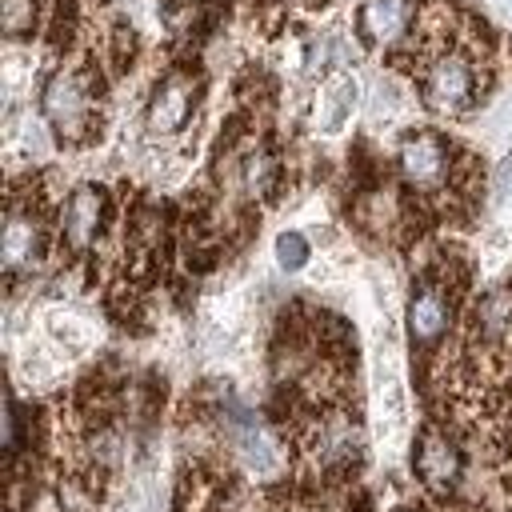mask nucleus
<instances>
[{"mask_svg": "<svg viewBox=\"0 0 512 512\" xmlns=\"http://www.w3.org/2000/svg\"><path fill=\"white\" fill-rule=\"evenodd\" d=\"M88 0H52V20H48V44L56 52H68L84 28Z\"/></svg>", "mask_w": 512, "mask_h": 512, "instance_id": "10", "label": "nucleus"}, {"mask_svg": "<svg viewBox=\"0 0 512 512\" xmlns=\"http://www.w3.org/2000/svg\"><path fill=\"white\" fill-rule=\"evenodd\" d=\"M112 224V196L104 184H76L56 212V240L68 256H92Z\"/></svg>", "mask_w": 512, "mask_h": 512, "instance_id": "6", "label": "nucleus"}, {"mask_svg": "<svg viewBox=\"0 0 512 512\" xmlns=\"http://www.w3.org/2000/svg\"><path fill=\"white\" fill-rule=\"evenodd\" d=\"M416 472L432 492H448L460 480V452L452 444L448 432L440 428H424L420 448H416Z\"/></svg>", "mask_w": 512, "mask_h": 512, "instance_id": "9", "label": "nucleus"}, {"mask_svg": "<svg viewBox=\"0 0 512 512\" xmlns=\"http://www.w3.org/2000/svg\"><path fill=\"white\" fill-rule=\"evenodd\" d=\"M276 260H280L284 272L304 268V260H308V240H304L300 232H284V236L276 240Z\"/></svg>", "mask_w": 512, "mask_h": 512, "instance_id": "14", "label": "nucleus"}, {"mask_svg": "<svg viewBox=\"0 0 512 512\" xmlns=\"http://www.w3.org/2000/svg\"><path fill=\"white\" fill-rule=\"evenodd\" d=\"M420 4L424 0H360V8H356L360 44L372 48V52H388L392 56L408 40V32H412V24L420 16Z\"/></svg>", "mask_w": 512, "mask_h": 512, "instance_id": "8", "label": "nucleus"}, {"mask_svg": "<svg viewBox=\"0 0 512 512\" xmlns=\"http://www.w3.org/2000/svg\"><path fill=\"white\" fill-rule=\"evenodd\" d=\"M40 112H44L48 128L56 132V140L68 148H84V144L100 140V124H104V72H100V64L96 60L60 64L40 92Z\"/></svg>", "mask_w": 512, "mask_h": 512, "instance_id": "4", "label": "nucleus"}, {"mask_svg": "<svg viewBox=\"0 0 512 512\" xmlns=\"http://www.w3.org/2000/svg\"><path fill=\"white\" fill-rule=\"evenodd\" d=\"M468 300V264L460 252H436L420 276L412 280V296L404 308L408 340L416 352H432L444 344V336L456 332Z\"/></svg>", "mask_w": 512, "mask_h": 512, "instance_id": "3", "label": "nucleus"}, {"mask_svg": "<svg viewBox=\"0 0 512 512\" xmlns=\"http://www.w3.org/2000/svg\"><path fill=\"white\" fill-rule=\"evenodd\" d=\"M0 24L8 40H32L40 24V0H0Z\"/></svg>", "mask_w": 512, "mask_h": 512, "instance_id": "11", "label": "nucleus"}, {"mask_svg": "<svg viewBox=\"0 0 512 512\" xmlns=\"http://www.w3.org/2000/svg\"><path fill=\"white\" fill-rule=\"evenodd\" d=\"M300 4H308V8H320V4H328V0H300Z\"/></svg>", "mask_w": 512, "mask_h": 512, "instance_id": "15", "label": "nucleus"}, {"mask_svg": "<svg viewBox=\"0 0 512 512\" xmlns=\"http://www.w3.org/2000/svg\"><path fill=\"white\" fill-rule=\"evenodd\" d=\"M52 200L36 188V180H28L24 188L12 184L8 188V208H4V236H0V256H4V272L8 280L28 276L44 264L48 248H52Z\"/></svg>", "mask_w": 512, "mask_h": 512, "instance_id": "5", "label": "nucleus"}, {"mask_svg": "<svg viewBox=\"0 0 512 512\" xmlns=\"http://www.w3.org/2000/svg\"><path fill=\"white\" fill-rule=\"evenodd\" d=\"M396 176L416 212L448 216L464 212L484 184L476 156L436 128H412L396 144Z\"/></svg>", "mask_w": 512, "mask_h": 512, "instance_id": "2", "label": "nucleus"}, {"mask_svg": "<svg viewBox=\"0 0 512 512\" xmlns=\"http://www.w3.org/2000/svg\"><path fill=\"white\" fill-rule=\"evenodd\" d=\"M196 104H200V80H196V72L188 64H172L156 80V88L148 96V112H144L148 136H160V140L180 136L192 124Z\"/></svg>", "mask_w": 512, "mask_h": 512, "instance_id": "7", "label": "nucleus"}, {"mask_svg": "<svg viewBox=\"0 0 512 512\" xmlns=\"http://www.w3.org/2000/svg\"><path fill=\"white\" fill-rule=\"evenodd\" d=\"M428 112L460 120L476 112L496 80V36L484 16L460 0H424L408 40L392 52Z\"/></svg>", "mask_w": 512, "mask_h": 512, "instance_id": "1", "label": "nucleus"}, {"mask_svg": "<svg viewBox=\"0 0 512 512\" xmlns=\"http://www.w3.org/2000/svg\"><path fill=\"white\" fill-rule=\"evenodd\" d=\"M324 100H328V120H324V128H328V132H336V128L344 124L348 108L356 104V84H352V80H340V92H336V80H332Z\"/></svg>", "mask_w": 512, "mask_h": 512, "instance_id": "13", "label": "nucleus"}, {"mask_svg": "<svg viewBox=\"0 0 512 512\" xmlns=\"http://www.w3.org/2000/svg\"><path fill=\"white\" fill-rule=\"evenodd\" d=\"M104 60L116 72H128L136 60V32L128 24H112V32H104Z\"/></svg>", "mask_w": 512, "mask_h": 512, "instance_id": "12", "label": "nucleus"}]
</instances>
